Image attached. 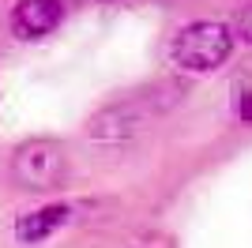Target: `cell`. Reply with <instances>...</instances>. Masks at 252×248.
I'll list each match as a JSON object with an SVG mask.
<instances>
[{"label":"cell","instance_id":"1","mask_svg":"<svg viewBox=\"0 0 252 248\" xmlns=\"http://www.w3.org/2000/svg\"><path fill=\"white\" fill-rule=\"evenodd\" d=\"M233 38H237V34H233L226 23L196 19V23H189V27H181V31L173 34V41H169V61L177 64L181 72H192V75L219 72L233 53Z\"/></svg>","mask_w":252,"mask_h":248},{"label":"cell","instance_id":"2","mask_svg":"<svg viewBox=\"0 0 252 248\" xmlns=\"http://www.w3.org/2000/svg\"><path fill=\"white\" fill-rule=\"evenodd\" d=\"M64 169H68V158H64V147L53 143V139H31L23 143L11 158V177L19 181L23 188H57L64 181Z\"/></svg>","mask_w":252,"mask_h":248},{"label":"cell","instance_id":"3","mask_svg":"<svg viewBox=\"0 0 252 248\" xmlns=\"http://www.w3.org/2000/svg\"><path fill=\"white\" fill-rule=\"evenodd\" d=\"M147 124V109L139 102H117L98 109L91 121H87V135L98 139V143H125Z\"/></svg>","mask_w":252,"mask_h":248},{"label":"cell","instance_id":"4","mask_svg":"<svg viewBox=\"0 0 252 248\" xmlns=\"http://www.w3.org/2000/svg\"><path fill=\"white\" fill-rule=\"evenodd\" d=\"M64 19V4L61 0H19L11 11V31L23 41L45 38L49 31H57Z\"/></svg>","mask_w":252,"mask_h":248},{"label":"cell","instance_id":"5","mask_svg":"<svg viewBox=\"0 0 252 248\" xmlns=\"http://www.w3.org/2000/svg\"><path fill=\"white\" fill-rule=\"evenodd\" d=\"M68 218H72V207H68V203H45V207H38V211L19 215V222H15V237H19L23 245H42L45 237H53V233L68 222Z\"/></svg>","mask_w":252,"mask_h":248},{"label":"cell","instance_id":"6","mask_svg":"<svg viewBox=\"0 0 252 248\" xmlns=\"http://www.w3.org/2000/svg\"><path fill=\"white\" fill-rule=\"evenodd\" d=\"M233 34H237L245 45H252V4L241 8V15H237V23H233Z\"/></svg>","mask_w":252,"mask_h":248},{"label":"cell","instance_id":"7","mask_svg":"<svg viewBox=\"0 0 252 248\" xmlns=\"http://www.w3.org/2000/svg\"><path fill=\"white\" fill-rule=\"evenodd\" d=\"M237 117H241V124H252V91L237 98Z\"/></svg>","mask_w":252,"mask_h":248},{"label":"cell","instance_id":"8","mask_svg":"<svg viewBox=\"0 0 252 248\" xmlns=\"http://www.w3.org/2000/svg\"><path fill=\"white\" fill-rule=\"evenodd\" d=\"M102 4H117V0H102Z\"/></svg>","mask_w":252,"mask_h":248}]
</instances>
